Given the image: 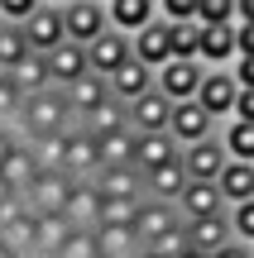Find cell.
<instances>
[{
    "label": "cell",
    "mask_w": 254,
    "mask_h": 258,
    "mask_svg": "<svg viewBox=\"0 0 254 258\" xmlns=\"http://www.w3.org/2000/svg\"><path fill=\"white\" fill-rule=\"evenodd\" d=\"M77 124V115H72V105H67V91L63 86H48V91H34V96H24V105H19V115H15V134H19V144H29V139H38V134H53V129H72Z\"/></svg>",
    "instance_id": "cell-1"
},
{
    "label": "cell",
    "mask_w": 254,
    "mask_h": 258,
    "mask_svg": "<svg viewBox=\"0 0 254 258\" xmlns=\"http://www.w3.org/2000/svg\"><path fill=\"white\" fill-rule=\"evenodd\" d=\"M192 101H197L211 120H230V115H235V101H240L235 72H230V67H207V77H201V86H197Z\"/></svg>",
    "instance_id": "cell-2"
},
{
    "label": "cell",
    "mask_w": 254,
    "mask_h": 258,
    "mask_svg": "<svg viewBox=\"0 0 254 258\" xmlns=\"http://www.w3.org/2000/svg\"><path fill=\"white\" fill-rule=\"evenodd\" d=\"M201 77H207V62H201V57H168V62L154 72V86L178 105V101H192V96H197Z\"/></svg>",
    "instance_id": "cell-3"
},
{
    "label": "cell",
    "mask_w": 254,
    "mask_h": 258,
    "mask_svg": "<svg viewBox=\"0 0 254 258\" xmlns=\"http://www.w3.org/2000/svg\"><path fill=\"white\" fill-rule=\"evenodd\" d=\"M178 163H182V172H187V182H216L221 167L230 163V153H226V144H221V134H211V139L187 144L178 153Z\"/></svg>",
    "instance_id": "cell-4"
},
{
    "label": "cell",
    "mask_w": 254,
    "mask_h": 258,
    "mask_svg": "<svg viewBox=\"0 0 254 258\" xmlns=\"http://www.w3.org/2000/svg\"><path fill=\"white\" fill-rule=\"evenodd\" d=\"M101 211H106L101 186H96L91 177H77L72 191H67V206H63L67 225H72V230H96V225H101Z\"/></svg>",
    "instance_id": "cell-5"
},
{
    "label": "cell",
    "mask_w": 254,
    "mask_h": 258,
    "mask_svg": "<svg viewBox=\"0 0 254 258\" xmlns=\"http://www.w3.org/2000/svg\"><path fill=\"white\" fill-rule=\"evenodd\" d=\"M72 182H77V177H67V172H38L34 186L24 191V206H29L34 215H63Z\"/></svg>",
    "instance_id": "cell-6"
},
{
    "label": "cell",
    "mask_w": 254,
    "mask_h": 258,
    "mask_svg": "<svg viewBox=\"0 0 254 258\" xmlns=\"http://www.w3.org/2000/svg\"><path fill=\"white\" fill-rule=\"evenodd\" d=\"M24 34H29V48H34V53H53L58 43H67L63 5H38L34 15L24 19Z\"/></svg>",
    "instance_id": "cell-7"
},
{
    "label": "cell",
    "mask_w": 254,
    "mask_h": 258,
    "mask_svg": "<svg viewBox=\"0 0 254 258\" xmlns=\"http://www.w3.org/2000/svg\"><path fill=\"white\" fill-rule=\"evenodd\" d=\"M130 53L139 57L144 67H154V72H159V67L173 57V24H168V19H154V24H144L139 34H130Z\"/></svg>",
    "instance_id": "cell-8"
},
{
    "label": "cell",
    "mask_w": 254,
    "mask_h": 258,
    "mask_svg": "<svg viewBox=\"0 0 254 258\" xmlns=\"http://www.w3.org/2000/svg\"><path fill=\"white\" fill-rule=\"evenodd\" d=\"M130 34H120V29H106V34H96L91 43H86V62H91L96 77H111L115 67L130 62Z\"/></svg>",
    "instance_id": "cell-9"
},
{
    "label": "cell",
    "mask_w": 254,
    "mask_h": 258,
    "mask_svg": "<svg viewBox=\"0 0 254 258\" xmlns=\"http://www.w3.org/2000/svg\"><path fill=\"white\" fill-rule=\"evenodd\" d=\"M168 120H173V101L159 86L144 91L139 101H130V129L134 134H168Z\"/></svg>",
    "instance_id": "cell-10"
},
{
    "label": "cell",
    "mask_w": 254,
    "mask_h": 258,
    "mask_svg": "<svg viewBox=\"0 0 254 258\" xmlns=\"http://www.w3.org/2000/svg\"><path fill=\"white\" fill-rule=\"evenodd\" d=\"M216 124L221 120H211L197 101H178V105H173V120H168V134L178 139V148H187V144H197V139H211Z\"/></svg>",
    "instance_id": "cell-11"
},
{
    "label": "cell",
    "mask_w": 254,
    "mask_h": 258,
    "mask_svg": "<svg viewBox=\"0 0 254 258\" xmlns=\"http://www.w3.org/2000/svg\"><path fill=\"white\" fill-rule=\"evenodd\" d=\"M63 19H67V38L72 43H91L96 34H106V5L101 0H67L63 5Z\"/></svg>",
    "instance_id": "cell-12"
},
{
    "label": "cell",
    "mask_w": 254,
    "mask_h": 258,
    "mask_svg": "<svg viewBox=\"0 0 254 258\" xmlns=\"http://www.w3.org/2000/svg\"><path fill=\"white\" fill-rule=\"evenodd\" d=\"M201 29V48H197V57L207 67H230L240 57V43H235V19L230 24H197Z\"/></svg>",
    "instance_id": "cell-13"
},
{
    "label": "cell",
    "mask_w": 254,
    "mask_h": 258,
    "mask_svg": "<svg viewBox=\"0 0 254 258\" xmlns=\"http://www.w3.org/2000/svg\"><path fill=\"white\" fill-rule=\"evenodd\" d=\"M63 172H67V177H96V172H101V144H96V134H86L82 124L67 134Z\"/></svg>",
    "instance_id": "cell-14"
},
{
    "label": "cell",
    "mask_w": 254,
    "mask_h": 258,
    "mask_svg": "<svg viewBox=\"0 0 254 258\" xmlns=\"http://www.w3.org/2000/svg\"><path fill=\"white\" fill-rule=\"evenodd\" d=\"M173 225H182V215H178V206H173V201H149V196L139 201V215H134V234L144 239V249H149L159 234H168Z\"/></svg>",
    "instance_id": "cell-15"
},
{
    "label": "cell",
    "mask_w": 254,
    "mask_h": 258,
    "mask_svg": "<svg viewBox=\"0 0 254 258\" xmlns=\"http://www.w3.org/2000/svg\"><path fill=\"white\" fill-rule=\"evenodd\" d=\"M182 230H187V244L201 249V253H216V249H226V244L235 239V234H230V211L201 215V220H182Z\"/></svg>",
    "instance_id": "cell-16"
},
{
    "label": "cell",
    "mask_w": 254,
    "mask_h": 258,
    "mask_svg": "<svg viewBox=\"0 0 254 258\" xmlns=\"http://www.w3.org/2000/svg\"><path fill=\"white\" fill-rule=\"evenodd\" d=\"M221 211H230V206H226V196H221L216 182H187L182 186V196H178V215L182 220H201V215H221Z\"/></svg>",
    "instance_id": "cell-17"
},
{
    "label": "cell",
    "mask_w": 254,
    "mask_h": 258,
    "mask_svg": "<svg viewBox=\"0 0 254 258\" xmlns=\"http://www.w3.org/2000/svg\"><path fill=\"white\" fill-rule=\"evenodd\" d=\"M48 57V77H53V86H72L77 77H86L91 72V62H86V43H58L53 53H43Z\"/></svg>",
    "instance_id": "cell-18"
},
{
    "label": "cell",
    "mask_w": 254,
    "mask_h": 258,
    "mask_svg": "<svg viewBox=\"0 0 254 258\" xmlns=\"http://www.w3.org/2000/svg\"><path fill=\"white\" fill-rule=\"evenodd\" d=\"M159 19V0H106V24L120 34H139Z\"/></svg>",
    "instance_id": "cell-19"
},
{
    "label": "cell",
    "mask_w": 254,
    "mask_h": 258,
    "mask_svg": "<svg viewBox=\"0 0 254 258\" xmlns=\"http://www.w3.org/2000/svg\"><path fill=\"white\" fill-rule=\"evenodd\" d=\"M63 91H67V105H72L77 124H82L91 110H101V105L111 101V82H106V77H96V72L77 77V82H72V86H63Z\"/></svg>",
    "instance_id": "cell-20"
},
{
    "label": "cell",
    "mask_w": 254,
    "mask_h": 258,
    "mask_svg": "<svg viewBox=\"0 0 254 258\" xmlns=\"http://www.w3.org/2000/svg\"><path fill=\"white\" fill-rule=\"evenodd\" d=\"M91 182L101 186L106 201H144V172L139 167H101Z\"/></svg>",
    "instance_id": "cell-21"
},
{
    "label": "cell",
    "mask_w": 254,
    "mask_h": 258,
    "mask_svg": "<svg viewBox=\"0 0 254 258\" xmlns=\"http://www.w3.org/2000/svg\"><path fill=\"white\" fill-rule=\"evenodd\" d=\"M106 82H111V96H115V101H125V105H130V101H139L144 91H154V67H144L139 57H130V62H125V67H115Z\"/></svg>",
    "instance_id": "cell-22"
},
{
    "label": "cell",
    "mask_w": 254,
    "mask_h": 258,
    "mask_svg": "<svg viewBox=\"0 0 254 258\" xmlns=\"http://www.w3.org/2000/svg\"><path fill=\"white\" fill-rule=\"evenodd\" d=\"M182 186H187V172H182L178 158L163 163V167H154V172H144V196H149V201H173L178 206Z\"/></svg>",
    "instance_id": "cell-23"
},
{
    "label": "cell",
    "mask_w": 254,
    "mask_h": 258,
    "mask_svg": "<svg viewBox=\"0 0 254 258\" xmlns=\"http://www.w3.org/2000/svg\"><path fill=\"white\" fill-rule=\"evenodd\" d=\"M72 234L67 215H34V258H58Z\"/></svg>",
    "instance_id": "cell-24"
},
{
    "label": "cell",
    "mask_w": 254,
    "mask_h": 258,
    "mask_svg": "<svg viewBox=\"0 0 254 258\" xmlns=\"http://www.w3.org/2000/svg\"><path fill=\"white\" fill-rule=\"evenodd\" d=\"M216 186H221V196H226V206L249 201V196H254V163H240V158H230V163L221 167Z\"/></svg>",
    "instance_id": "cell-25"
},
{
    "label": "cell",
    "mask_w": 254,
    "mask_h": 258,
    "mask_svg": "<svg viewBox=\"0 0 254 258\" xmlns=\"http://www.w3.org/2000/svg\"><path fill=\"white\" fill-rule=\"evenodd\" d=\"M182 148H178V139L173 134H139V148H134V167L139 172H154V167H163V163H173Z\"/></svg>",
    "instance_id": "cell-26"
},
{
    "label": "cell",
    "mask_w": 254,
    "mask_h": 258,
    "mask_svg": "<svg viewBox=\"0 0 254 258\" xmlns=\"http://www.w3.org/2000/svg\"><path fill=\"white\" fill-rule=\"evenodd\" d=\"M77 129V124H72ZM72 129H53V134H38L29 139V153H34L38 172H63V158H67V134Z\"/></svg>",
    "instance_id": "cell-27"
},
{
    "label": "cell",
    "mask_w": 254,
    "mask_h": 258,
    "mask_svg": "<svg viewBox=\"0 0 254 258\" xmlns=\"http://www.w3.org/2000/svg\"><path fill=\"white\" fill-rule=\"evenodd\" d=\"M96 239H101V258H134L144 249L134 225H96Z\"/></svg>",
    "instance_id": "cell-28"
},
{
    "label": "cell",
    "mask_w": 254,
    "mask_h": 258,
    "mask_svg": "<svg viewBox=\"0 0 254 258\" xmlns=\"http://www.w3.org/2000/svg\"><path fill=\"white\" fill-rule=\"evenodd\" d=\"M0 172H5V182L15 186V196H24L29 186H34V177H38V163H34V153H29V144L10 148V158L0 163Z\"/></svg>",
    "instance_id": "cell-29"
},
{
    "label": "cell",
    "mask_w": 254,
    "mask_h": 258,
    "mask_svg": "<svg viewBox=\"0 0 254 258\" xmlns=\"http://www.w3.org/2000/svg\"><path fill=\"white\" fill-rule=\"evenodd\" d=\"M221 144H226V153L230 158H240V163H254V120H221Z\"/></svg>",
    "instance_id": "cell-30"
},
{
    "label": "cell",
    "mask_w": 254,
    "mask_h": 258,
    "mask_svg": "<svg viewBox=\"0 0 254 258\" xmlns=\"http://www.w3.org/2000/svg\"><path fill=\"white\" fill-rule=\"evenodd\" d=\"M96 144H101V167H134V148H139L134 129H115V134L96 139Z\"/></svg>",
    "instance_id": "cell-31"
},
{
    "label": "cell",
    "mask_w": 254,
    "mask_h": 258,
    "mask_svg": "<svg viewBox=\"0 0 254 258\" xmlns=\"http://www.w3.org/2000/svg\"><path fill=\"white\" fill-rule=\"evenodd\" d=\"M82 129H86V134H96V139L115 134V129H130V105H125V101H115V96H111V101H106L101 110H91V115L82 120Z\"/></svg>",
    "instance_id": "cell-32"
},
{
    "label": "cell",
    "mask_w": 254,
    "mask_h": 258,
    "mask_svg": "<svg viewBox=\"0 0 254 258\" xmlns=\"http://www.w3.org/2000/svg\"><path fill=\"white\" fill-rule=\"evenodd\" d=\"M10 77H15V86H19L24 96L48 91V86H53V77H48V57H43V53H29L19 67H10Z\"/></svg>",
    "instance_id": "cell-33"
},
{
    "label": "cell",
    "mask_w": 254,
    "mask_h": 258,
    "mask_svg": "<svg viewBox=\"0 0 254 258\" xmlns=\"http://www.w3.org/2000/svg\"><path fill=\"white\" fill-rule=\"evenodd\" d=\"M29 53H34V48H29V34H24V24H5V19H0V72L19 67Z\"/></svg>",
    "instance_id": "cell-34"
},
{
    "label": "cell",
    "mask_w": 254,
    "mask_h": 258,
    "mask_svg": "<svg viewBox=\"0 0 254 258\" xmlns=\"http://www.w3.org/2000/svg\"><path fill=\"white\" fill-rule=\"evenodd\" d=\"M0 239H5L10 249L19 253V258H34V211L24 206V211H19L15 220H10L5 230H0Z\"/></svg>",
    "instance_id": "cell-35"
},
{
    "label": "cell",
    "mask_w": 254,
    "mask_h": 258,
    "mask_svg": "<svg viewBox=\"0 0 254 258\" xmlns=\"http://www.w3.org/2000/svg\"><path fill=\"white\" fill-rule=\"evenodd\" d=\"M58 258H101V239H96V230H72Z\"/></svg>",
    "instance_id": "cell-36"
},
{
    "label": "cell",
    "mask_w": 254,
    "mask_h": 258,
    "mask_svg": "<svg viewBox=\"0 0 254 258\" xmlns=\"http://www.w3.org/2000/svg\"><path fill=\"white\" fill-rule=\"evenodd\" d=\"M19 105H24V91L15 86V77H10V72H0V124H15Z\"/></svg>",
    "instance_id": "cell-37"
},
{
    "label": "cell",
    "mask_w": 254,
    "mask_h": 258,
    "mask_svg": "<svg viewBox=\"0 0 254 258\" xmlns=\"http://www.w3.org/2000/svg\"><path fill=\"white\" fill-rule=\"evenodd\" d=\"M230 234H235L240 244H254V196L240 206H230Z\"/></svg>",
    "instance_id": "cell-38"
},
{
    "label": "cell",
    "mask_w": 254,
    "mask_h": 258,
    "mask_svg": "<svg viewBox=\"0 0 254 258\" xmlns=\"http://www.w3.org/2000/svg\"><path fill=\"white\" fill-rule=\"evenodd\" d=\"M197 48H201L197 19H192V24H173V57H197Z\"/></svg>",
    "instance_id": "cell-39"
},
{
    "label": "cell",
    "mask_w": 254,
    "mask_h": 258,
    "mask_svg": "<svg viewBox=\"0 0 254 258\" xmlns=\"http://www.w3.org/2000/svg\"><path fill=\"white\" fill-rule=\"evenodd\" d=\"M201 10V0H159V19H168V24H192Z\"/></svg>",
    "instance_id": "cell-40"
},
{
    "label": "cell",
    "mask_w": 254,
    "mask_h": 258,
    "mask_svg": "<svg viewBox=\"0 0 254 258\" xmlns=\"http://www.w3.org/2000/svg\"><path fill=\"white\" fill-rule=\"evenodd\" d=\"M182 249H187V230H182V225H173L168 234H159V239L149 244V253H159V258H182Z\"/></svg>",
    "instance_id": "cell-41"
},
{
    "label": "cell",
    "mask_w": 254,
    "mask_h": 258,
    "mask_svg": "<svg viewBox=\"0 0 254 258\" xmlns=\"http://www.w3.org/2000/svg\"><path fill=\"white\" fill-rule=\"evenodd\" d=\"M235 19V0H201L197 24H230Z\"/></svg>",
    "instance_id": "cell-42"
},
{
    "label": "cell",
    "mask_w": 254,
    "mask_h": 258,
    "mask_svg": "<svg viewBox=\"0 0 254 258\" xmlns=\"http://www.w3.org/2000/svg\"><path fill=\"white\" fill-rule=\"evenodd\" d=\"M134 215H139V201H106L101 225H134Z\"/></svg>",
    "instance_id": "cell-43"
},
{
    "label": "cell",
    "mask_w": 254,
    "mask_h": 258,
    "mask_svg": "<svg viewBox=\"0 0 254 258\" xmlns=\"http://www.w3.org/2000/svg\"><path fill=\"white\" fill-rule=\"evenodd\" d=\"M38 5H43V0H0V19H5V24H24Z\"/></svg>",
    "instance_id": "cell-44"
},
{
    "label": "cell",
    "mask_w": 254,
    "mask_h": 258,
    "mask_svg": "<svg viewBox=\"0 0 254 258\" xmlns=\"http://www.w3.org/2000/svg\"><path fill=\"white\" fill-rule=\"evenodd\" d=\"M230 72H235L240 86H254V53H240L235 62H230Z\"/></svg>",
    "instance_id": "cell-45"
},
{
    "label": "cell",
    "mask_w": 254,
    "mask_h": 258,
    "mask_svg": "<svg viewBox=\"0 0 254 258\" xmlns=\"http://www.w3.org/2000/svg\"><path fill=\"white\" fill-rule=\"evenodd\" d=\"M235 43L240 53H254V19H235Z\"/></svg>",
    "instance_id": "cell-46"
},
{
    "label": "cell",
    "mask_w": 254,
    "mask_h": 258,
    "mask_svg": "<svg viewBox=\"0 0 254 258\" xmlns=\"http://www.w3.org/2000/svg\"><path fill=\"white\" fill-rule=\"evenodd\" d=\"M235 120H254V86H240V101H235Z\"/></svg>",
    "instance_id": "cell-47"
},
{
    "label": "cell",
    "mask_w": 254,
    "mask_h": 258,
    "mask_svg": "<svg viewBox=\"0 0 254 258\" xmlns=\"http://www.w3.org/2000/svg\"><path fill=\"white\" fill-rule=\"evenodd\" d=\"M211 258H254V244H240V239H230L226 249H216Z\"/></svg>",
    "instance_id": "cell-48"
},
{
    "label": "cell",
    "mask_w": 254,
    "mask_h": 258,
    "mask_svg": "<svg viewBox=\"0 0 254 258\" xmlns=\"http://www.w3.org/2000/svg\"><path fill=\"white\" fill-rule=\"evenodd\" d=\"M15 144H19V134H15L10 124H0V163L10 158V148H15Z\"/></svg>",
    "instance_id": "cell-49"
},
{
    "label": "cell",
    "mask_w": 254,
    "mask_h": 258,
    "mask_svg": "<svg viewBox=\"0 0 254 258\" xmlns=\"http://www.w3.org/2000/svg\"><path fill=\"white\" fill-rule=\"evenodd\" d=\"M235 19H254V0H235Z\"/></svg>",
    "instance_id": "cell-50"
},
{
    "label": "cell",
    "mask_w": 254,
    "mask_h": 258,
    "mask_svg": "<svg viewBox=\"0 0 254 258\" xmlns=\"http://www.w3.org/2000/svg\"><path fill=\"white\" fill-rule=\"evenodd\" d=\"M10 196H15V186L5 182V172H0V201H10Z\"/></svg>",
    "instance_id": "cell-51"
},
{
    "label": "cell",
    "mask_w": 254,
    "mask_h": 258,
    "mask_svg": "<svg viewBox=\"0 0 254 258\" xmlns=\"http://www.w3.org/2000/svg\"><path fill=\"white\" fill-rule=\"evenodd\" d=\"M182 258H211V253H201V249H192V244H187V249H182Z\"/></svg>",
    "instance_id": "cell-52"
},
{
    "label": "cell",
    "mask_w": 254,
    "mask_h": 258,
    "mask_svg": "<svg viewBox=\"0 0 254 258\" xmlns=\"http://www.w3.org/2000/svg\"><path fill=\"white\" fill-rule=\"evenodd\" d=\"M0 258H19V253H15V249H10V244H5V239H0Z\"/></svg>",
    "instance_id": "cell-53"
},
{
    "label": "cell",
    "mask_w": 254,
    "mask_h": 258,
    "mask_svg": "<svg viewBox=\"0 0 254 258\" xmlns=\"http://www.w3.org/2000/svg\"><path fill=\"white\" fill-rule=\"evenodd\" d=\"M134 258H159V253H149V249H139V253H134Z\"/></svg>",
    "instance_id": "cell-54"
},
{
    "label": "cell",
    "mask_w": 254,
    "mask_h": 258,
    "mask_svg": "<svg viewBox=\"0 0 254 258\" xmlns=\"http://www.w3.org/2000/svg\"><path fill=\"white\" fill-rule=\"evenodd\" d=\"M43 5H67V0H43Z\"/></svg>",
    "instance_id": "cell-55"
},
{
    "label": "cell",
    "mask_w": 254,
    "mask_h": 258,
    "mask_svg": "<svg viewBox=\"0 0 254 258\" xmlns=\"http://www.w3.org/2000/svg\"><path fill=\"white\" fill-rule=\"evenodd\" d=\"M101 5H106V0H101Z\"/></svg>",
    "instance_id": "cell-56"
}]
</instances>
